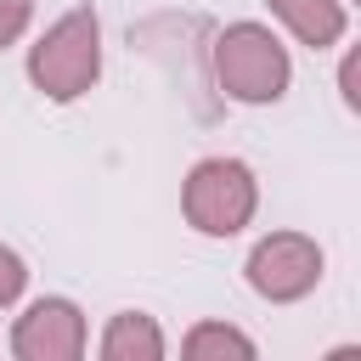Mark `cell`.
I'll use <instances>...</instances> for the list:
<instances>
[{
  "label": "cell",
  "instance_id": "10",
  "mask_svg": "<svg viewBox=\"0 0 361 361\" xmlns=\"http://www.w3.org/2000/svg\"><path fill=\"white\" fill-rule=\"evenodd\" d=\"M28 17H34V6H28V0H0V51L28 28Z\"/></svg>",
  "mask_w": 361,
  "mask_h": 361
},
{
  "label": "cell",
  "instance_id": "7",
  "mask_svg": "<svg viewBox=\"0 0 361 361\" xmlns=\"http://www.w3.org/2000/svg\"><path fill=\"white\" fill-rule=\"evenodd\" d=\"M102 361H164V327L141 310H118L102 333Z\"/></svg>",
  "mask_w": 361,
  "mask_h": 361
},
{
  "label": "cell",
  "instance_id": "6",
  "mask_svg": "<svg viewBox=\"0 0 361 361\" xmlns=\"http://www.w3.org/2000/svg\"><path fill=\"white\" fill-rule=\"evenodd\" d=\"M271 11L293 28L299 45L327 51L344 39V0H271Z\"/></svg>",
  "mask_w": 361,
  "mask_h": 361
},
{
  "label": "cell",
  "instance_id": "3",
  "mask_svg": "<svg viewBox=\"0 0 361 361\" xmlns=\"http://www.w3.org/2000/svg\"><path fill=\"white\" fill-rule=\"evenodd\" d=\"M254 203H259V186L243 158H203V164H192V175L180 186V209H186L192 231H203V237L243 231L254 220Z\"/></svg>",
  "mask_w": 361,
  "mask_h": 361
},
{
  "label": "cell",
  "instance_id": "9",
  "mask_svg": "<svg viewBox=\"0 0 361 361\" xmlns=\"http://www.w3.org/2000/svg\"><path fill=\"white\" fill-rule=\"evenodd\" d=\"M23 288H28V265H23L11 248H0V305H11Z\"/></svg>",
  "mask_w": 361,
  "mask_h": 361
},
{
  "label": "cell",
  "instance_id": "8",
  "mask_svg": "<svg viewBox=\"0 0 361 361\" xmlns=\"http://www.w3.org/2000/svg\"><path fill=\"white\" fill-rule=\"evenodd\" d=\"M180 361H259L254 355V338L231 322H197L180 344Z\"/></svg>",
  "mask_w": 361,
  "mask_h": 361
},
{
  "label": "cell",
  "instance_id": "11",
  "mask_svg": "<svg viewBox=\"0 0 361 361\" xmlns=\"http://www.w3.org/2000/svg\"><path fill=\"white\" fill-rule=\"evenodd\" d=\"M327 361H361V350H355V344H338V350H333Z\"/></svg>",
  "mask_w": 361,
  "mask_h": 361
},
{
  "label": "cell",
  "instance_id": "5",
  "mask_svg": "<svg viewBox=\"0 0 361 361\" xmlns=\"http://www.w3.org/2000/svg\"><path fill=\"white\" fill-rule=\"evenodd\" d=\"M17 361H85V310L73 299H34L11 327Z\"/></svg>",
  "mask_w": 361,
  "mask_h": 361
},
{
  "label": "cell",
  "instance_id": "1",
  "mask_svg": "<svg viewBox=\"0 0 361 361\" xmlns=\"http://www.w3.org/2000/svg\"><path fill=\"white\" fill-rule=\"evenodd\" d=\"M96 73H102V23H96L90 6L56 17V23L39 34V45L28 51V79H34V90L51 96V102L85 96V90L96 85Z\"/></svg>",
  "mask_w": 361,
  "mask_h": 361
},
{
  "label": "cell",
  "instance_id": "4",
  "mask_svg": "<svg viewBox=\"0 0 361 361\" xmlns=\"http://www.w3.org/2000/svg\"><path fill=\"white\" fill-rule=\"evenodd\" d=\"M322 282V248L305 231H271L248 254V288L271 305H293Z\"/></svg>",
  "mask_w": 361,
  "mask_h": 361
},
{
  "label": "cell",
  "instance_id": "2",
  "mask_svg": "<svg viewBox=\"0 0 361 361\" xmlns=\"http://www.w3.org/2000/svg\"><path fill=\"white\" fill-rule=\"evenodd\" d=\"M288 73L293 68H288L282 39L271 28H259V23H231L214 39V79H220V90L231 102H248V107L276 102L288 90Z\"/></svg>",
  "mask_w": 361,
  "mask_h": 361
}]
</instances>
